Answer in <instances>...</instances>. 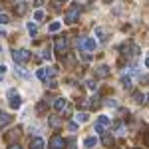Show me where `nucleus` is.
Wrapping results in <instances>:
<instances>
[{
    "mask_svg": "<svg viewBox=\"0 0 149 149\" xmlns=\"http://www.w3.org/2000/svg\"><path fill=\"white\" fill-rule=\"evenodd\" d=\"M109 125H111L109 117H107V115H100V117H97V121H95V127H93V131H95V133H103V131H105V129H107Z\"/></svg>",
    "mask_w": 149,
    "mask_h": 149,
    "instance_id": "f257e3e1",
    "label": "nucleus"
},
{
    "mask_svg": "<svg viewBox=\"0 0 149 149\" xmlns=\"http://www.w3.org/2000/svg\"><path fill=\"white\" fill-rule=\"evenodd\" d=\"M30 56H32V54H30L28 50H14V52H12V58H14L16 64H26V62L30 60Z\"/></svg>",
    "mask_w": 149,
    "mask_h": 149,
    "instance_id": "f03ea898",
    "label": "nucleus"
},
{
    "mask_svg": "<svg viewBox=\"0 0 149 149\" xmlns=\"http://www.w3.org/2000/svg\"><path fill=\"white\" fill-rule=\"evenodd\" d=\"M78 46H81L86 52H92V50H95L97 42H95L93 38H80V40H78Z\"/></svg>",
    "mask_w": 149,
    "mask_h": 149,
    "instance_id": "7ed1b4c3",
    "label": "nucleus"
},
{
    "mask_svg": "<svg viewBox=\"0 0 149 149\" xmlns=\"http://www.w3.org/2000/svg\"><path fill=\"white\" fill-rule=\"evenodd\" d=\"M8 97H10V102H8V103H10L12 109H18V107L22 105V100H20V95L14 92V90H10V92H8Z\"/></svg>",
    "mask_w": 149,
    "mask_h": 149,
    "instance_id": "20e7f679",
    "label": "nucleus"
},
{
    "mask_svg": "<svg viewBox=\"0 0 149 149\" xmlns=\"http://www.w3.org/2000/svg\"><path fill=\"white\" fill-rule=\"evenodd\" d=\"M50 147L54 149H60V147H66V139L60 137V135H52V139H50V143H48Z\"/></svg>",
    "mask_w": 149,
    "mask_h": 149,
    "instance_id": "39448f33",
    "label": "nucleus"
},
{
    "mask_svg": "<svg viewBox=\"0 0 149 149\" xmlns=\"http://www.w3.org/2000/svg\"><path fill=\"white\" fill-rule=\"evenodd\" d=\"M80 20V10L78 8H74V10H70L68 14H66V22L68 24H76Z\"/></svg>",
    "mask_w": 149,
    "mask_h": 149,
    "instance_id": "423d86ee",
    "label": "nucleus"
},
{
    "mask_svg": "<svg viewBox=\"0 0 149 149\" xmlns=\"http://www.w3.org/2000/svg\"><path fill=\"white\" fill-rule=\"evenodd\" d=\"M109 74H111V70H109V66H105V64H102V66L95 68V76H97V78H107Z\"/></svg>",
    "mask_w": 149,
    "mask_h": 149,
    "instance_id": "0eeeda50",
    "label": "nucleus"
},
{
    "mask_svg": "<svg viewBox=\"0 0 149 149\" xmlns=\"http://www.w3.org/2000/svg\"><path fill=\"white\" fill-rule=\"evenodd\" d=\"M56 52H62V54L68 52V40L66 38H58L56 40Z\"/></svg>",
    "mask_w": 149,
    "mask_h": 149,
    "instance_id": "6e6552de",
    "label": "nucleus"
},
{
    "mask_svg": "<svg viewBox=\"0 0 149 149\" xmlns=\"http://www.w3.org/2000/svg\"><path fill=\"white\" fill-rule=\"evenodd\" d=\"M54 107H56V111H64V109L68 107V100H64V97H58L56 102H54Z\"/></svg>",
    "mask_w": 149,
    "mask_h": 149,
    "instance_id": "1a4fd4ad",
    "label": "nucleus"
},
{
    "mask_svg": "<svg viewBox=\"0 0 149 149\" xmlns=\"http://www.w3.org/2000/svg\"><path fill=\"white\" fill-rule=\"evenodd\" d=\"M95 36H97L100 42H107V30H105V28H100V26H97V28H95Z\"/></svg>",
    "mask_w": 149,
    "mask_h": 149,
    "instance_id": "9d476101",
    "label": "nucleus"
},
{
    "mask_svg": "<svg viewBox=\"0 0 149 149\" xmlns=\"http://www.w3.org/2000/svg\"><path fill=\"white\" fill-rule=\"evenodd\" d=\"M30 145H32L34 149H42L44 145H46V143H44V139H40V137H34L32 141H30Z\"/></svg>",
    "mask_w": 149,
    "mask_h": 149,
    "instance_id": "9b49d317",
    "label": "nucleus"
},
{
    "mask_svg": "<svg viewBox=\"0 0 149 149\" xmlns=\"http://www.w3.org/2000/svg\"><path fill=\"white\" fill-rule=\"evenodd\" d=\"M10 121H12V115H8V113H0V127L8 125Z\"/></svg>",
    "mask_w": 149,
    "mask_h": 149,
    "instance_id": "f8f14e48",
    "label": "nucleus"
},
{
    "mask_svg": "<svg viewBox=\"0 0 149 149\" xmlns=\"http://www.w3.org/2000/svg\"><path fill=\"white\" fill-rule=\"evenodd\" d=\"M76 119H78V123H86V121H88L90 117H88V113H86V111H81V113L76 115Z\"/></svg>",
    "mask_w": 149,
    "mask_h": 149,
    "instance_id": "ddd939ff",
    "label": "nucleus"
},
{
    "mask_svg": "<svg viewBox=\"0 0 149 149\" xmlns=\"http://www.w3.org/2000/svg\"><path fill=\"white\" fill-rule=\"evenodd\" d=\"M84 145L86 147H93V145H97V137H88L84 141Z\"/></svg>",
    "mask_w": 149,
    "mask_h": 149,
    "instance_id": "4468645a",
    "label": "nucleus"
},
{
    "mask_svg": "<svg viewBox=\"0 0 149 149\" xmlns=\"http://www.w3.org/2000/svg\"><path fill=\"white\" fill-rule=\"evenodd\" d=\"M24 14H26V4L20 2V4H18V8H16V16H24Z\"/></svg>",
    "mask_w": 149,
    "mask_h": 149,
    "instance_id": "2eb2a0df",
    "label": "nucleus"
},
{
    "mask_svg": "<svg viewBox=\"0 0 149 149\" xmlns=\"http://www.w3.org/2000/svg\"><path fill=\"white\" fill-rule=\"evenodd\" d=\"M36 76H38V80L46 81V68H40L38 72H36Z\"/></svg>",
    "mask_w": 149,
    "mask_h": 149,
    "instance_id": "dca6fc26",
    "label": "nucleus"
},
{
    "mask_svg": "<svg viewBox=\"0 0 149 149\" xmlns=\"http://www.w3.org/2000/svg\"><path fill=\"white\" fill-rule=\"evenodd\" d=\"M60 28H62V24H60V22H52L50 26H48V30H50V32H58Z\"/></svg>",
    "mask_w": 149,
    "mask_h": 149,
    "instance_id": "f3484780",
    "label": "nucleus"
},
{
    "mask_svg": "<svg viewBox=\"0 0 149 149\" xmlns=\"http://www.w3.org/2000/svg\"><path fill=\"white\" fill-rule=\"evenodd\" d=\"M18 133H20V129L16 127V129H12V133H8V135H6V139H8V141H12L14 137H18Z\"/></svg>",
    "mask_w": 149,
    "mask_h": 149,
    "instance_id": "a211bd4d",
    "label": "nucleus"
},
{
    "mask_svg": "<svg viewBox=\"0 0 149 149\" xmlns=\"http://www.w3.org/2000/svg\"><path fill=\"white\" fill-rule=\"evenodd\" d=\"M28 32H30V36H36V34H38V28H36V24H32V22L28 24Z\"/></svg>",
    "mask_w": 149,
    "mask_h": 149,
    "instance_id": "6ab92c4d",
    "label": "nucleus"
},
{
    "mask_svg": "<svg viewBox=\"0 0 149 149\" xmlns=\"http://www.w3.org/2000/svg\"><path fill=\"white\" fill-rule=\"evenodd\" d=\"M121 84H123V88H131V78L129 76H123L121 78Z\"/></svg>",
    "mask_w": 149,
    "mask_h": 149,
    "instance_id": "aec40b11",
    "label": "nucleus"
},
{
    "mask_svg": "<svg viewBox=\"0 0 149 149\" xmlns=\"http://www.w3.org/2000/svg\"><path fill=\"white\" fill-rule=\"evenodd\" d=\"M34 20H36V22H42V20H44V12H42V10H36Z\"/></svg>",
    "mask_w": 149,
    "mask_h": 149,
    "instance_id": "412c9836",
    "label": "nucleus"
},
{
    "mask_svg": "<svg viewBox=\"0 0 149 149\" xmlns=\"http://www.w3.org/2000/svg\"><path fill=\"white\" fill-rule=\"evenodd\" d=\"M102 143H103V145H111V143H113V137H111V135H103Z\"/></svg>",
    "mask_w": 149,
    "mask_h": 149,
    "instance_id": "4be33fe9",
    "label": "nucleus"
},
{
    "mask_svg": "<svg viewBox=\"0 0 149 149\" xmlns=\"http://www.w3.org/2000/svg\"><path fill=\"white\" fill-rule=\"evenodd\" d=\"M50 125H52V127H58V125H60V117L52 115V117H50Z\"/></svg>",
    "mask_w": 149,
    "mask_h": 149,
    "instance_id": "5701e85b",
    "label": "nucleus"
},
{
    "mask_svg": "<svg viewBox=\"0 0 149 149\" xmlns=\"http://www.w3.org/2000/svg\"><path fill=\"white\" fill-rule=\"evenodd\" d=\"M10 22V16L8 14H0V24H8Z\"/></svg>",
    "mask_w": 149,
    "mask_h": 149,
    "instance_id": "b1692460",
    "label": "nucleus"
},
{
    "mask_svg": "<svg viewBox=\"0 0 149 149\" xmlns=\"http://www.w3.org/2000/svg\"><path fill=\"white\" fill-rule=\"evenodd\" d=\"M46 103H48V100L42 102V103H38V113H44V111H46Z\"/></svg>",
    "mask_w": 149,
    "mask_h": 149,
    "instance_id": "393cba45",
    "label": "nucleus"
},
{
    "mask_svg": "<svg viewBox=\"0 0 149 149\" xmlns=\"http://www.w3.org/2000/svg\"><path fill=\"white\" fill-rule=\"evenodd\" d=\"M90 103H92V107H97V105H100V95H93Z\"/></svg>",
    "mask_w": 149,
    "mask_h": 149,
    "instance_id": "a878e982",
    "label": "nucleus"
},
{
    "mask_svg": "<svg viewBox=\"0 0 149 149\" xmlns=\"http://www.w3.org/2000/svg\"><path fill=\"white\" fill-rule=\"evenodd\" d=\"M58 70L56 68H46V76H56Z\"/></svg>",
    "mask_w": 149,
    "mask_h": 149,
    "instance_id": "bb28decb",
    "label": "nucleus"
},
{
    "mask_svg": "<svg viewBox=\"0 0 149 149\" xmlns=\"http://www.w3.org/2000/svg\"><path fill=\"white\" fill-rule=\"evenodd\" d=\"M88 88H90V90H97V84H95L93 80H90L88 81Z\"/></svg>",
    "mask_w": 149,
    "mask_h": 149,
    "instance_id": "cd10ccee",
    "label": "nucleus"
},
{
    "mask_svg": "<svg viewBox=\"0 0 149 149\" xmlns=\"http://www.w3.org/2000/svg\"><path fill=\"white\" fill-rule=\"evenodd\" d=\"M133 100H135V102H143V95H141L139 92H135L133 93Z\"/></svg>",
    "mask_w": 149,
    "mask_h": 149,
    "instance_id": "c85d7f7f",
    "label": "nucleus"
},
{
    "mask_svg": "<svg viewBox=\"0 0 149 149\" xmlns=\"http://www.w3.org/2000/svg\"><path fill=\"white\" fill-rule=\"evenodd\" d=\"M44 58H46V60H52V52H50V48L44 50Z\"/></svg>",
    "mask_w": 149,
    "mask_h": 149,
    "instance_id": "c756f323",
    "label": "nucleus"
},
{
    "mask_svg": "<svg viewBox=\"0 0 149 149\" xmlns=\"http://www.w3.org/2000/svg\"><path fill=\"white\" fill-rule=\"evenodd\" d=\"M105 105H109V107H117V102H115V100H107Z\"/></svg>",
    "mask_w": 149,
    "mask_h": 149,
    "instance_id": "7c9ffc66",
    "label": "nucleus"
},
{
    "mask_svg": "<svg viewBox=\"0 0 149 149\" xmlns=\"http://www.w3.org/2000/svg\"><path fill=\"white\" fill-rule=\"evenodd\" d=\"M48 84H50V88H52V90H56V88H58V81L56 80H50Z\"/></svg>",
    "mask_w": 149,
    "mask_h": 149,
    "instance_id": "2f4dec72",
    "label": "nucleus"
},
{
    "mask_svg": "<svg viewBox=\"0 0 149 149\" xmlns=\"http://www.w3.org/2000/svg\"><path fill=\"white\" fill-rule=\"evenodd\" d=\"M143 143H145V145H149V131H147V135H145V139H143Z\"/></svg>",
    "mask_w": 149,
    "mask_h": 149,
    "instance_id": "473e14b6",
    "label": "nucleus"
},
{
    "mask_svg": "<svg viewBox=\"0 0 149 149\" xmlns=\"http://www.w3.org/2000/svg\"><path fill=\"white\" fill-rule=\"evenodd\" d=\"M6 72V66H0V74H4Z\"/></svg>",
    "mask_w": 149,
    "mask_h": 149,
    "instance_id": "72a5a7b5",
    "label": "nucleus"
},
{
    "mask_svg": "<svg viewBox=\"0 0 149 149\" xmlns=\"http://www.w3.org/2000/svg\"><path fill=\"white\" fill-rule=\"evenodd\" d=\"M0 36H6V30L4 28H0Z\"/></svg>",
    "mask_w": 149,
    "mask_h": 149,
    "instance_id": "f704fd0d",
    "label": "nucleus"
},
{
    "mask_svg": "<svg viewBox=\"0 0 149 149\" xmlns=\"http://www.w3.org/2000/svg\"><path fill=\"white\" fill-rule=\"evenodd\" d=\"M145 66H147V68H149V58H147V60H145Z\"/></svg>",
    "mask_w": 149,
    "mask_h": 149,
    "instance_id": "c9c22d12",
    "label": "nucleus"
},
{
    "mask_svg": "<svg viewBox=\"0 0 149 149\" xmlns=\"http://www.w3.org/2000/svg\"><path fill=\"white\" fill-rule=\"evenodd\" d=\"M58 2H68V0H58Z\"/></svg>",
    "mask_w": 149,
    "mask_h": 149,
    "instance_id": "e433bc0d",
    "label": "nucleus"
},
{
    "mask_svg": "<svg viewBox=\"0 0 149 149\" xmlns=\"http://www.w3.org/2000/svg\"><path fill=\"white\" fill-rule=\"evenodd\" d=\"M147 103H149V93H147Z\"/></svg>",
    "mask_w": 149,
    "mask_h": 149,
    "instance_id": "4c0bfd02",
    "label": "nucleus"
}]
</instances>
